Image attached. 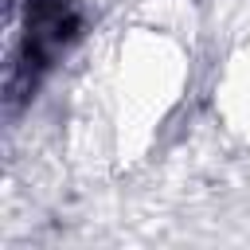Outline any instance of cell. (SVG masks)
Masks as SVG:
<instances>
[{
    "instance_id": "obj_1",
    "label": "cell",
    "mask_w": 250,
    "mask_h": 250,
    "mask_svg": "<svg viewBox=\"0 0 250 250\" xmlns=\"http://www.w3.org/2000/svg\"><path fill=\"white\" fill-rule=\"evenodd\" d=\"M78 31L66 0H31L27 8V66H47Z\"/></svg>"
}]
</instances>
